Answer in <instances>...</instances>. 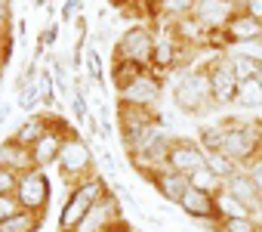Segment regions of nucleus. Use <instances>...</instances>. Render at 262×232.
I'll return each instance as SVG.
<instances>
[{
  "label": "nucleus",
  "instance_id": "nucleus-14",
  "mask_svg": "<svg viewBox=\"0 0 262 232\" xmlns=\"http://www.w3.org/2000/svg\"><path fill=\"white\" fill-rule=\"evenodd\" d=\"M114 220H120V201H117V195L108 189V192L99 198V204L83 217V223H80L74 232H105V226H111Z\"/></svg>",
  "mask_w": 262,
  "mask_h": 232
},
{
  "label": "nucleus",
  "instance_id": "nucleus-17",
  "mask_svg": "<svg viewBox=\"0 0 262 232\" xmlns=\"http://www.w3.org/2000/svg\"><path fill=\"white\" fill-rule=\"evenodd\" d=\"M222 186H225V189H228L237 201H244V204L250 207V214L262 204V192H259V186L247 177V170H237V173H234V177H228Z\"/></svg>",
  "mask_w": 262,
  "mask_h": 232
},
{
  "label": "nucleus",
  "instance_id": "nucleus-10",
  "mask_svg": "<svg viewBox=\"0 0 262 232\" xmlns=\"http://www.w3.org/2000/svg\"><path fill=\"white\" fill-rule=\"evenodd\" d=\"M237 13H241V7H237V4H228V0H198L191 19H194L210 37H219V34L231 25V19H234ZM210 44H213V41H210Z\"/></svg>",
  "mask_w": 262,
  "mask_h": 232
},
{
  "label": "nucleus",
  "instance_id": "nucleus-11",
  "mask_svg": "<svg viewBox=\"0 0 262 232\" xmlns=\"http://www.w3.org/2000/svg\"><path fill=\"white\" fill-rule=\"evenodd\" d=\"M259 41H262V22L241 10V13L231 19V25H228L219 37H213L210 50H216V53H228L231 47H241V44H259Z\"/></svg>",
  "mask_w": 262,
  "mask_h": 232
},
{
  "label": "nucleus",
  "instance_id": "nucleus-25",
  "mask_svg": "<svg viewBox=\"0 0 262 232\" xmlns=\"http://www.w3.org/2000/svg\"><path fill=\"white\" fill-rule=\"evenodd\" d=\"M83 68H86V78H90L93 84L105 87V65H102V56H99L96 44L86 47V53H83Z\"/></svg>",
  "mask_w": 262,
  "mask_h": 232
},
{
  "label": "nucleus",
  "instance_id": "nucleus-1",
  "mask_svg": "<svg viewBox=\"0 0 262 232\" xmlns=\"http://www.w3.org/2000/svg\"><path fill=\"white\" fill-rule=\"evenodd\" d=\"M170 102L176 111L191 114V118H207V114L222 111L213 99V87H210V74H207V62H194L185 71H176L173 84H170Z\"/></svg>",
  "mask_w": 262,
  "mask_h": 232
},
{
  "label": "nucleus",
  "instance_id": "nucleus-27",
  "mask_svg": "<svg viewBox=\"0 0 262 232\" xmlns=\"http://www.w3.org/2000/svg\"><path fill=\"white\" fill-rule=\"evenodd\" d=\"M188 180H191V189H201V192H210V195H216V192L222 189V180H219L207 164H204V167H198Z\"/></svg>",
  "mask_w": 262,
  "mask_h": 232
},
{
  "label": "nucleus",
  "instance_id": "nucleus-29",
  "mask_svg": "<svg viewBox=\"0 0 262 232\" xmlns=\"http://www.w3.org/2000/svg\"><path fill=\"white\" fill-rule=\"evenodd\" d=\"M19 180H22V173H16L10 167H0V195H16Z\"/></svg>",
  "mask_w": 262,
  "mask_h": 232
},
{
  "label": "nucleus",
  "instance_id": "nucleus-24",
  "mask_svg": "<svg viewBox=\"0 0 262 232\" xmlns=\"http://www.w3.org/2000/svg\"><path fill=\"white\" fill-rule=\"evenodd\" d=\"M222 137H225V130L216 124V121H207V124H201L198 127V143H201V149L204 152H219V146H222Z\"/></svg>",
  "mask_w": 262,
  "mask_h": 232
},
{
  "label": "nucleus",
  "instance_id": "nucleus-20",
  "mask_svg": "<svg viewBox=\"0 0 262 232\" xmlns=\"http://www.w3.org/2000/svg\"><path fill=\"white\" fill-rule=\"evenodd\" d=\"M216 207H219V220H241V217H250V207L244 201H237L225 186L216 192Z\"/></svg>",
  "mask_w": 262,
  "mask_h": 232
},
{
  "label": "nucleus",
  "instance_id": "nucleus-6",
  "mask_svg": "<svg viewBox=\"0 0 262 232\" xmlns=\"http://www.w3.org/2000/svg\"><path fill=\"white\" fill-rule=\"evenodd\" d=\"M170 143H173V133H167V127H158L133 155H126V161L133 164V170L139 173V180H151L158 170L167 167V155H170Z\"/></svg>",
  "mask_w": 262,
  "mask_h": 232
},
{
  "label": "nucleus",
  "instance_id": "nucleus-3",
  "mask_svg": "<svg viewBox=\"0 0 262 232\" xmlns=\"http://www.w3.org/2000/svg\"><path fill=\"white\" fill-rule=\"evenodd\" d=\"M56 167H59V177H62V183H65L68 189H74V186H80V183H86V180L99 177L96 152H93L90 140H86V137H80V133H71V137L65 140V146H62V155H59Z\"/></svg>",
  "mask_w": 262,
  "mask_h": 232
},
{
  "label": "nucleus",
  "instance_id": "nucleus-31",
  "mask_svg": "<svg viewBox=\"0 0 262 232\" xmlns=\"http://www.w3.org/2000/svg\"><path fill=\"white\" fill-rule=\"evenodd\" d=\"M80 4H83V0H65L62 10H59V19H62L65 25H74V19L80 16Z\"/></svg>",
  "mask_w": 262,
  "mask_h": 232
},
{
  "label": "nucleus",
  "instance_id": "nucleus-2",
  "mask_svg": "<svg viewBox=\"0 0 262 232\" xmlns=\"http://www.w3.org/2000/svg\"><path fill=\"white\" fill-rule=\"evenodd\" d=\"M158 127H164L161 108H142V105L117 102V133H120V146L126 155H133Z\"/></svg>",
  "mask_w": 262,
  "mask_h": 232
},
{
  "label": "nucleus",
  "instance_id": "nucleus-18",
  "mask_svg": "<svg viewBox=\"0 0 262 232\" xmlns=\"http://www.w3.org/2000/svg\"><path fill=\"white\" fill-rule=\"evenodd\" d=\"M47 124H50V111H34V114H28V118L22 121V124H16L13 127V140H19L22 146H34L43 133H47Z\"/></svg>",
  "mask_w": 262,
  "mask_h": 232
},
{
  "label": "nucleus",
  "instance_id": "nucleus-15",
  "mask_svg": "<svg viewBox=\"0 0 262 232\" xmlns=\"http://www.w3.org/2000/svg\"><path fill=\"white\" fill-rule=\"evenodd\" d=\"M148 186L167 201V204H179L182 201V195L191 189V180L185 177V173H176V170H170V167H164V170H158L151 180H148Z\"/></svg>",
  "mask_w": 262,
  "mask_h": 232
},
{
  "label": "nucleus",
  "instance_id": "nucleus-4",
  "mask_svg": "<svg viewBox=\"0 0 262 232\" xmlns=\"http://www.w3.org/2000/svg\"><path fill=\"white\" fill-rule=\"evenodd\" d=\"M108 189H111V183L102 173L86 180V183H80V186H74V189H68V198H65L62 214H59V232H74Z\"/></svg>",
  "mask_w": 262,
  "mask_h": 232
},
{
  "label": "nucleus",
  "instance_id": "nucleus-28",
  "mask_svg": "<svg viewBox=\"0 0 262 232\" xmlns=\"http://www.w3.org/2000/svg\"><path fill=\"white\" fill-rule=\"evenodd\" d=\"M219 232H259V223L253 217H241V220H222Z\"/></svg>",
  "mask_w": 262,
  "mask_h": 232
},
{
  "label": "nucleus",
  "instance_id": "nucleus-22",
  "mask_svg": "<svg viewBox=\"0 0 262 232\" xmlns=\"http://www.w3.org/2000/svg\"><path fill=\"white\" fill-rule=\"evenodd\" d=\"M43 220L47 217H37L31 210H19L16 217H10V220L0 223V232H37L43 226Z\"/></svg>",
  "mask_w": 262,
  "mask_h": 232
},
{
  "label": "nucleus",
  "instance_id": "nucleus-5",
  "mask_svg": "<svg viewBox=\"0 0 262 232\" xmlns=\"http://www.w3.org/2000/svg\"><path fill=\"white\" fill-rule=\"evenodd\" d=\"M111 59H126L142 68L155 65V25L148 22H133L120 31V37L111 44Z\"/></svg>",
  "mask_w": 262,
  "mask_h": 232
},
{
  "label": "nucleus",
  "instance_id": "nucleus-19",
  "mask_svg": "<svg viewBox=\"0 0 262 232\" xmlns=\"http://www.w3.org/2000/svg\"><path fill=\"white\" fill-rule=\"evenodd\" d=\"M142 71H148V68H142V65H136V62H126V59H111V90H114V93L126 90Z\"/></svg>",
  "mask_w": 262,
  "mask_h": 232
},
{
  "label": "nucleus",
  "instance_id": "nucleus-26",
  "mask_svg": "<svg viewBox=\"0 0 262 232\" xmlns=\"http://www.w3.org/2000/svg\"><path fill=\"white\" fill-rule=\"evenodd\" d=\"M207 167H210V170H213V173H216L222 183L241 170V167H237V164H234L228 155H222V152H207Z\"/></svg>",
  "mask_w": 262,
  "mask_h": 232
},
{
  "label": "nucleus",
  "instance_id": "nucleus-16",
  "mask_svg": "<svg viewBox=\"0 0 262 232\" xmlns=\"http://www.w3.org/2000/svg\"><path fill=\"white\" fill-rule=\"evenodd\" d=\"M0 167H10L16 173H28L34 170V155H31V146H22L19 140L7 137L4 143H0Z\"/></svg>",
  "mask_w": 262,
  "mask_h": 232
},
{
  "label": "nucleus",
  "instance_id": "nucleus-23",
  "mask_svg": "<svg viewBox=\"0 0 262 232\" xmlns=\"http://www.w3.org/2000/svg\"><path fill=\"white\" fill-rule=\"evenodd\" d=\"M234 105L237 108H262V84H259V78H250V81L241 84Z\"/></svg>",
  "mask_w": 262,
  "mask_h": 232
},
{
  "label": "nucleus",
  "instance_id": "nucleus-32",
  "mask_svg": "<svg viewBox=\"0 0 262 232\" xmlns=\"http://www.w3.org/2000/svg\"><path fill=\"white\" fill-rule=\"evenodd\" d=\"M56 37H59V25H56V22H50V25L37 34V50H50V47L56 44Z\"/></svg>",
  "mask_w": 262,
  "mask_h": 232
},
{
  "label": "nucleus",
  "instance_id": "nucleus-9",
  "mask_svg": "<svg viewBox=\"0 0 262 232\" xmlns=\"http://www.w3.org/2000/svg\"><path fill=\"white\" fill-rule=\"evenodd\" d=\"M50 192H53V189H50V177H47V170L34 167V170L22 173L19 189H16V198H19L22 210H31V214H37V217H47Z\"/></svg>",
  "mask_w": 262,
  "mask_h": 232
},
{
  "label": "nucleus",
  "instance_id": "nucleus-34",
  "mask_svg": "<svg viewBox=\"0 0 262 232\" xmlns=\"http://www.w3.org/2000/svg\"><path fill=\"white\" fill-rule=\"evenodd\" d=\"M241 10H244V13H250L253 19H259V22H262V0H244Z\"/></svg>",
  "mask_w": 262,
  "mask_h": 232
},
{
  "label": "nucleus",
  "instance_id": "nucleus-39",
  "mask_svg": "<svg viewBox=\"0 0 262 232\" xmlns=\"http://www.w3.org/2000/svg\"><path fill=\"white\" fill-rule=\"evenodd\" d=\"M259 84H262V74H259Z\"/></svg>",
  "mask_w": 262,
  "mask_h": 232
},
{
  "label": "nucleus",
  "instance_id": "nucleus-30",
  "mask_svg": "<svg viewBox=\"0 0 262 232\" xmlns=\"http://www.w3.org/2000/svg\"><path fill=\"white\" fill-rule=\"evenodd\" d=\"M19 210H22V204H19L16 195H0V223L10 220V217H16Z\"/></svg>",
  "mask_w": 262,
  "mask_h": 232
},
{
  "label": "nucleus",
  "instance_id": "nucleus-8",
  "mask_svg": "<svg viewBox=\"0 0 262 232\" xmlns=\"http://www.w3.org/2000/svg\"><path fill=\"white\" fill-rule=\"evenodd\" d=\"M164 93H167V81L164 74H158L155 68L142 71L126 90L117 93V102H126V105H142V108H158L164 102Z\"/></svg>",
  "mask_w": 262,
  "mask_h": 232
},
{
  "label": "nucleus",
  "instance_id": "nucleus-12",
  "mask_svg": "<svg viewBox=\"0 0 262 232\" xmlns=\"http://www.w3.org/2000/svg\"><path fill=\"white\" fill-rule=\"evenodd\" d=\"M207 164V152L201 149V143L194 137H176L173 133V143H170V155H167V167L176 170V173H185L191 177L198 167Z\"/></svg>",
  "mask_w": 262,
  "mask_h": 232
},
{
  "label": "nucleus",
  "instance_id": "nucleus-7",
  "mask_svg": "<svg viewBox=\"0 0 262 232\" xmlns=\"http://www.w3.org/2000/svg\"><path fill=\"white\" fill-rule=\"evenodd\" d=\"M204 62H207V74H210V87H213L216 105L219 108H231L237 102V90H241V81H237L231 56L228 53H213Z\"/></svg>",
  "mask_w": 262,
  "mask_h": 232
},
{
  "label": "nucleus",
  "instance_id": "nucleus-38",
  "mask_svg": "<svg viewBox=\"0 0 262 232\" xmlns=\"http://www.w3.org/2000/svg\"><path fill=\"white\" fill-rule=\"evenodd\" d=\"M228 4H237V7H241V4H244V0H228Z\"/></svg>",
  "mask_w": 262,
  "mask_h": 232
},
{
  "label": "nucleus",
  "instance_id": "nucleus-33",
  "mask_svg": "<svg viewBox=\"0 0 262 232\" xmlns=\"http://www.w3.org/2000/svg\"><path fill=\"white\" fill-rule=\"evenodd\" d=\"M244 170H247V177H250V180L259 186V192H262V155H259V158H253Z\"/></svg>",
  "mask_w": 262,
  "mask_h": 232
},
{
  "label": "nucleus",
  "instance_id": "nucleus-21",
  "mask_svg": "<svg viewBox=\"0 0 262 232\" xmlns=\"http://www.w3.org/2000/svg\"><path fill=\"white\" fill-rule=\"evenodd\" d=\"M228 56L234 62V71H237V81L241 84L262 74V56H256V53H231V50H228Z\"/></svg>",
  "mask_w": 262,
  "mask_h": 232
},
{
  "label": "nucleus",
  "instance_id": "nucleus-36",
  "mask_svg": "<svg viewBox=\"0 0 262 232\" xmlns=\"http://www.w3.org/2000/svg\"><path fill=\"white\" fill-rule=\"evenodd\" d=\"M10 114H13V102H0V127L10 121Z\"/></svg>",
  "mask_w": 262,
  "mask_h": 232
},
{
  "label": "nucleus",
  "instance_id": "nucleus-13",
  "mask_svg": "<svg viewBox=\"0 0 262 232\" xmlns=\"http://www.w3.org/2000/svg\"><path fill=\"white\" fill-rule=\"evenodd\" d=\"M176 207H179L185 217H191V220H198V223H204V226H210V223H222V220H219V207H216V195H210V192L188 189Z\"/></svg>",
  "mask_w": 262,
  "mask_h": 232
},
{
  "label": "nucleus",
  "instance_id": "nucleus-35",
  "mask_svg": "<svg viewBox=\"0 0 262 232\" xmlns=\"http://www.w3.org/2000/svg\"><path fill=\"white\" fill-rule=\"evenodd\" d=\"M108 4H111L117 13H123V10H133V7H139L142 0H108Z\"/></svg>",
  "mask_w": 262,
  "mask_h": 232
},
{
  "label": "nucleus",
  "instance_id": "nucleus-37",
  "mask_svg": "<svg viewBox=\"0 0 262 232\" xmlns=\"http://www.w3.org/2000/svg\"><path fill=\"white\" fill-rule=\"evenodd\" d=\"M31 4H34V7H47V4H50V0H31Z\"/></svg>",
  "mask_w": 262,
  "mask_h": 232
}]
</instances>
